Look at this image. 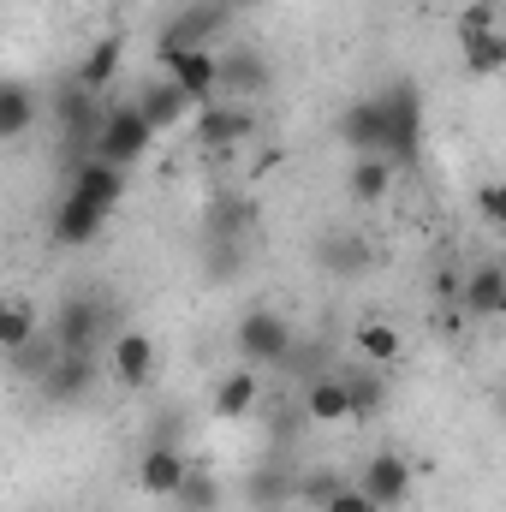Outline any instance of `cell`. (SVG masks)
I'll list each match as a JSON object with an SVG mask.
<instances>
[{"label": "cell", "mask_w": 506, "mask_h": 512, "mask_svg": "<svg viewBox=\"0 0 506 512\" xmlns=\"http://www.w3.org/2000/svg\"><path fill=\"white\" fill-rule=\"evenodd\" d=\"M459 54H465V72L477 78L506 72V0H477L459 12Z\"/></svg>", "instance_id": "cell-4"}, {"label": "cell", "mask_w": 506, "mask_h": 512, "mask_svg": "<svg viewBox=\"0 0 506 512\" xmlns=\"http://www.w3.org/2000/svg\"><path fill=\"white\" fill-rule=\"evenodd\" d=\"M256 227V203L251 197H215L209 203V215H203V233H209V245H245Z\"/></svg>", "instance_id": "cell-18"}, {"label": "cell", "mask_w": 506, "mask_h": 512, "mask_svg": "<svg viewBox=\"0 0 506 512\" xmlns=\"http://www.w3.org/2000/svg\"><path fill=\"white\" fill-rule=\"evenodd\" d=\"M197 149H209V155H233V149H245L256 137V108L251 102H209V108H197Z\"/></svg>", "instance_id": "cell-7"}, {"label": "cell", "mask_w": 506, "mask_h": 512, "mask_svg": "<svg viewBox=\"0 0 506 512\" xmlns=\"http://www.w3.org/2000/svg\"><path fill=\"white\" fill-rule=\"evenodd\" d=\"M358 489H364L381 512L405 507V501H411V465H405L399 453H376V459L364 465V483H358Z\"/></svg>", "instance_id": "cell-16"}, {"label": "cell", "mask_w": 506, "mask_h": 512, "mask_svg": "<svg viewBox=\"0 0 506 512\" xmlns=\"http://www.w3.org/2000/svg\"><path fill=\"white\" fill-rule=\"evenodd\" d=\"M126 191V167H108V161H90L66 179V197L54 209V239L60 245H96V233L108 227L114 203Z\"/></svg>", "instance_id": "cell-1"}, {"label": "cell", "mask_w": 506, "mask_h": 512, "mask_svg": "<svg viewBox=\"0 0 506 512\" xmlns=\"http://www.w3.org/2000/svg\"><path fill=\"white\" fill-rule=\"evenodd\" d=\"M316 262H322L328 274L352 280V274H364V268H370V245H364L358 233H334V239H322V245H316Z\"/></svg>", "instance_id": "cell-25"}, {"label": "cell", "mask_w": 506, "mask_h": 512, "mask_svg": "<svg viewBox=\"0 0 506 512\" xmlns=\"http://www.w3.org/2000/svg\"><path fill=\"white\" fill-rule=\"evenodd\" d=\"M155 137H161V131L143 120L137 102L108 108V120H102V143H96V161H108V167H131V161H143V149H149Z\"/></svg>", "instance_id": "cell-9"}, {"label": "cell", "mask_w": 506, "mask_h": 512, "mask_svg": "<svg viewBox=\"0 0 506 512\" xmlns=\"http://www.w3.org/2000/svg\"><path fill=\"white\" fill-rule=\"evenodd\" d=\"M233 346H239V364L262 370V364H286L292 346H298V334H292L286 316H274V310H251V316H239Z\"/></svg>", "instance_id": "cell-6"}, {"label": "cell", "mask_w": 506, "mask_h": 512, "mask_svg": "<svg viewBox=\"0 0 506 512\" xmlns=\"http://www.w3.org/2000/svg\"><path fill=\"white\" fill-rule=\"evenodd\" d=\"M340 143L352 149V155H387L393 161V131H387V108H381V96H358V102H346L340 108ZM399 167V161H393Z\"/></svg>", "instance_id": "cell-8"}, {"label": "cell", "mask_w": 506, "mask_h": 512, "mask_svg": "<svg viewBox=\"0 0 506 512\" xmlns=\"http://www.w3.org/2000/svg\"><path fill=\"white\" fill-rule=\"evenodd\" d=\"M36 393H42L48 405H78V399H90V393H96V358L66 352V358L36 382Z\"/></svg>", "instance_id": "cell-15"}, {"label": "cell", "mask_w": 506, "mask_h": 512, "mask_svg": "<svg viewBox=\"0 0 506 512\" xmlns=\"http://www.w3.org/2000/svg\"><path fill=\"white\" fill-rule=\"evenodd\" d=\"M108 358H114V376H120V387H149V376H155V340L149 334H120L114 346H108Z\"/></svg>", "instance_id": "cell-20"}, {"label": "cell", "mask_w": 506, "mask_h": 512, "mask_svg": "<svg viewBox=\"0 0 506 512\" xmlns=\"http://www.w3.org/2000/svg\"><path fill=\"white\" fill-rule=\"evenodd\" d=\"M477 215H483L489 227H506V179H495V185H477Z\"/></svg>", "instance_id": "cell-32"}, {"label": "cell", "mask_w": 506, "mask_h": 512, "mask_svg": "<svg viewBox=\"0 0 506 512\" xmlns=\"http://www.w3.org/2000/svg\"><path fill=\"white\" fill-rule=\"evenodd\" d=\"M393 179H399V167H393L387 155H352L346 191H352V203H381V197L393 191Z\"/></svg>", "instance_id": "cell-22"}, {"label": "cell", "mask_w": 506, "mask_h": 512, "mask_svg": "<svg viewBox=\"0 0 506 512\" xmlns=\"http://www.w3.org/2000/svg\"><path fill=\"white\" fill-rule=\"evenodd\" d=\"M137 108H143V120H149L155 131H173V126H185V114H191L197 102H191V96L161 72V78H149V84L137 90Z\"/></svg>", "instance_id": "cell-17"}, {"label": "cell", "mask_w": 506, "mask_h": 512, "mask_svg": "<svg viewBox=\"0 0 506 512\" xmlns=\"http://www.w3.org/2000/svg\"><path fill=\"white\" fill-rule=\"evenodd\" d=\"M173 501H179V512H215L221 507V483H215L203 465H191V477H185V489H179Z\"/></svg>", "instance_id": "cell-31"}, {"label": "cell", "mask_w": 506, "mask_h": 512, "mask_svg": "<svg viewBox=\"0 0 506 512\" xmlns=\"http://www.w3.org/2000/svg\"><path fill=\"white\" fill-rule=\"evenodd\" d=\"M459 304H465V316H477V322H501L506 316V268L501 262H477V268L465 274V286H459Z\"/></svg>", "instance_id": "cell-14"}, {"label": "cell", "mask_w": 506, "mask_h": 512, "mask_svg": "<svg viewBox=\"0 0 506 512\" xmlns=\"http://www.w3.org/2000/svg\"><path fill=\"white\" fill-rule=\"evenodd\" d=\"M340 489H346V483H340L334 471H316V477H304V483H298V495H304L310 507H328V501H334Z\"/></svg>", "instance_id": "cell-33"}, {"label": "cell", "mask_w": 506, "mask_h": 512, "mask_svg": "<svg viewBox=\"0 0 506 512\" xmlns=\"http://www.w3.org/2000/svg\"><path fill=\"white\" fill-rule=\"evenodd\" d=\"M227 24V0H191V6H179L173 18H167V30H161V60H173V54H191V48H209V36Z\"/></svg>", "instance_id": "cell-10"}, {"label": "cell", "mask_w": 506, "mask_h": 512, "mask_svg": "<svg viewBox=\"0 0 506 512\" xmlns=\"http://www.w3.org/2000/svg\"><path fill=\"white\" fill-rule=\"evenodd\" d=\"M6 358H12V370H18L24 382H42V376L66 358V346H60V334H54V328H42L30 346H18V352H6Z\"/></svg>", "instance_id": "cell-26"}, {"label": "cell", "mask_w": 506, "mask_h": 512, "mask_svg": "<svg viewBox=\"0 0 506 512\" xmlns=\"http://www.w3.org/2000/svg\"><path fill=\"white\" fill-rule=\"evenodd\" d=\"M298 471H286V465H262V471H251V483H245V501H251L256 512H280L292 495H298Z\"/></svg>", "instance_id": "cell-23"}, {"label": "cell", "mask_w": 506, "mask_h": 512, "mask_svg": "<svg viewBox=\"0 0 506 512\" xmlns=\"http://www.w3.org/2000/svg\"><path fill=\"white\" fill-rule=\"evenodd\" d=\"M256 399H262V382H256L251 364H239L215 382V417H251Z\"/></svg>", "instance_id": "cell-24"}, {"label": "cell", "mask_w": 506, "mask_h": 512, "mask_svg": "<svg viewBox=\"0 0 506 512\" xmlns=\"http://www.w3.org/2000/svg\"><path fill=\"white\" fill-rule=\"evenodd\" d=\"M322 512H381V507L370 501V495H364V489H352V483H346V489H340V495H334V501H328Z\"/></svg>", "instance_id": "cell-34"}, {"label": "cell", "mask_w": 506, "mask_h": 512, "mask_svg": "<svg viewBox=\"0 0 506 512\" xmlns=\"http://www.w3.org/2000/svg\"><path fill=\"white\" fill-rule=\"evenodd\" d=\"M36 120V96L24 90V84H0V137L12 143V137H24Z\"/></svg>", "instance_id": "cell-29"}, {"label": "cell", "mask_w": 506, "mask_h": 512, "mask_svg": "<svg viewBox=\"0 0 506 512\" xmlns=\"http://www.w3.org/2000/svg\"><path fill=\"white\" fill-rule=\"evenodd\" d=\"M376 96H381V108H387L393 161H399V167H411V161H417V149H423V90H417L411 78H393V84H381Z\"/></svg>", "instance_id": "cell-5"}, {"label": "cell", "mask_w": 506, "mask_h": 512, "mask_svg": "<svg viewBox=\"0 0 506 512\" xmlns=\"http://www.w3.org/2000/svg\"><path fill=\"white\" fill-rule=\"evenodd\" d=\"M304 417L310 423H352V387H346V376L322 370L316 382L304 387Z\"/></svg>", "instance_id": "cell-19"}, {"label": "cell", "mask_w": 506, "mask_h": 512, "mask_svg": "<svg viewBox=\"0 0 506 512\" xmlns=\"http://www.w3.org/2000/svg\"><path fill=\"white\" fill-rule=\"evenodd\" d=\"M167 66V78L197 102V108H209L215 96H221V54L215 48H191V54H173V60H161Z\"/></svg>", "instance_id": "cell-11"}, {"label": "cell", "mask_w": 506, "mask_h": 512, "mask_svg": "<svg viewBox=\"0 0 506 512\" xmlns=\"http://www.w3.org/2000/svg\"><path fill=\"white\" fill-rule=\"evenodd\" d=\"M54 334H60L66 352H84V358L108 352V346L126 334V328H120V304H114V292L84 286V292L60 298V310H54Z\"/></svg>", "instance_id": "cell-2"}, {"label": "cell", "mask_w": 506, "mask_h": 512, "mask_svg": "<svg viewBox=\"0 0 506 512\" xmlns=\"http://www.w3.org/2000/svg\"><path fill=\"white\" fill-rule=\"evenodd\" d=\"M358 352H364L370 364H393V358L405 352V340H399L393 322H364V328H358Z\"/></svg>", "instance_id": "cell-30"}, {"label": "cell", "mask_w": 506, "mask_h": 512, "mask_svg": "<svg viewBox=\"0 0 506 512\" xmlns=\"http://www.w3.org/2000/svg\"><path fill=\"white\" fill-rule=\"evenodd\" d=\"M54 131H60V155H66V173H78V167H90L96 161V143H102V120H108V108H102V96L96 90H84L78 78H66V90L54 96Z\"/></svg>", "instance_id": "cell-3"}, {"label": "cell", "mask_w": 506, "mask_h": 512, "mask_svg": "<svg viewBox=\"0 0 506 512\" xmlns=\"http://www.w3.org/2000/svg\"><path fill=\"white\" fill-rule=\"evenodd\" d=\"M120 60H126V42H120V36H102V42H90V48H84V60H78V72H72V78H78L84 90H96V96H102V90L120 78Z\"/></svg>", "instance_id": "cell-21"}, {"label": "cell", "mask_w": 506, "mask_h": 512, "mask_svg": "<svg viewBox=\"0 0 506 512\" xmlns=\"http://www.w3.org/2000/svg\"><path fill=\"white\" fill-rule=\"evenodd\" d=\"M417 6H429V0H417Z\"/></svg>", "instance_id": "cell-36"}, {"label": "cell", "mask_w": 506, "mask_h": 512, "mask_svg": "<svg viewBox=\"0 0 506 512\" xmlns=\"http://www.w3.org/2000/svg\"><path fill=\"white\" fill-rule=\"evenodd\" d=\"M36 334H42L36 304H30V298H6V310H0V346H6V352H18V346H30Z\"/></svg>", "instance_id": "cell-28"}, {"label": "cell", "mask_w": 506, "mask_h": 512, "mask_svg": "<svg viewBox=\"0 0 506 512\" xmlns=\"http://www.w3.org/2000/svg\"><path fill=\"white\" fill-rule=\"evenodd\" d=\"M185 477H191V459L173 447V441H149L143 447V459H137V483H143V495H179L185 489Z\"/></svg>", "instance_id": "cell-13"}, {"label": "cell", "mask_w": 506, "mask_h": 512, "mask_svg": "<svg viewBox=\"0 0 506 512\" xmlns=\"http://www.w3.org/2000/svg\"><path fill=\"white\" fill-rule=\"evenodd\" d=\"M245 6H256V0H227V12H245Z\"/></svg>", "instance_id": "cell-35"}, {"label": "cell", "mask_w": 506, "mask_h": 512, "mask_svg": "<svg viewBox=\"0 0 506 512\" xmlns=\"http://www.w3.org/2000/svg\"><path fill=\"white\" fill-rule=\"evenodd\" d=\"M346 387H352V417H358V423L381 417V405H387V382H381V364H370V370H346Z\"/></svg>", "instance_id": "cell-27"}, {"label": "cell", "mask_w": 506, "mask_h": 512, "mask_svg": "<svg viewBox=\"0 0 506 512\" xmlns=\"http://www.w3.org/2000/svg\"><path fill=\"white\" fill-rule=\"evenodd\" d=\"M268 84H274V72H268V60L256 54V48H233V54H221V96L227 102H262L268 96Z\"/></svg>", "instance_id": "cell-12"}]
</instances>
